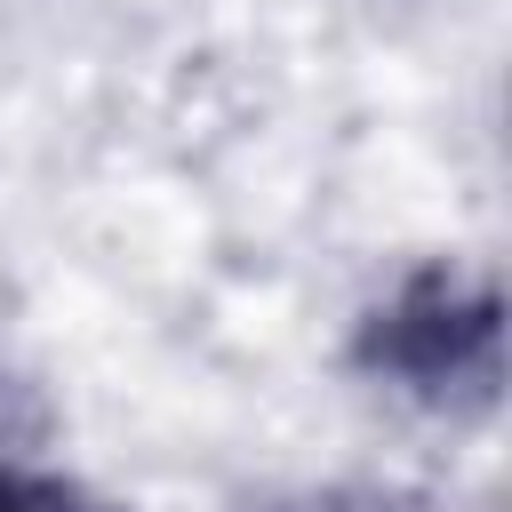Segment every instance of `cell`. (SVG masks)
I'll return each mask as SVG.
<instances>
[{
  "label": "cell",
  "mask_w": 512,
  "mask_h": 512,
  "mask_svg": "<svg viewBox=\"0 0 512 512\" xmlns=\"http://www.w3.org/2000/svg\"><path fill=\"white\" fill-rule=\"evenodd\" d=\"M0 512H88V504L64 496L56 480H0Z\"/></svg>",
  "instance_id": "obj_1"
}]
</instances>
